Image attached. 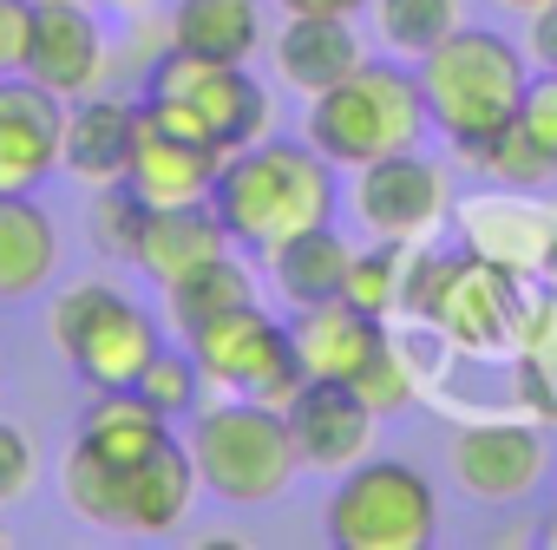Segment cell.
I'll use <instances>...</instances> for the list:
<instances>
[{
  "label": "cell",
  "mask_w": 557,
  "mask_h": 550,
  "mask_svg": "<svg viewBox=\"0 0 557 550\" xmlns=\"http://www.w3.org/2000/svg\"><path fill=\"white\" fill-rule=\"evenodd\" d=\"M190 354H197V367H203L210 387L249 393V400H275V407H283V400L309 380L289 322H275V315L256 309V302H243V309L203 322V328L190 335Z\"/></svg>",
  "instance_id": "8"
},
{
  "label": "cell",
  "mask_w": 557,
  "mask_h": 550,
  "mask_svg": "<svg viewBox=\"0 0 557 550\" xmlns=\"http://www.w3.org/2000/svg\"><path fill=\"white\" fill-rule=\"evenodd\" d=\"M27 491H34V439L0 420V511L21 504Z\"/></svg>",
  "instance_id": "33"
},
{
  "label": "cell",
  "mask_w": 557,
  "mask_h": 550,
  "mask_svg": "<svg viewBox=\"0 0 557 550\" xmlns=\"http://www.w3.org/2000/svg\"><path fill=\"white\" fill-rule=\"evenodd\" d=\"M289 335H296L302 367H309V374H322V380H355L374 354H387V348H394L387 315H368V309H355L348 296L315 302V309H296Z\"/></svg>",
  "instance_id": "18"
},
{
  "label": "cell",
  "mask_w": 557,
  "mask_h": 550,
  "mask_svg": "<svg viewBox=\"0 0 557 550\" xmlns=\"http://www.w3.org/2000/svg\"><path fill=\"white\" fill-rule=\"evenodd\" d=\"M283 413H289V433H296V459L309 472H348V465H361L368 446H374V426H381V413L348 380H322V374H309L283 400Z\"/></svg>",
  "instance_id": "12"
},
{
  "label": "cell",
  "mask_w": 557,
  "mask_h": 550,
  "mask_svg": "<svg viewBox=\"0 0 557 550\" xmlns=\"http://www.w3.org/2000/svg\"><path fill=\"white\" fill-rule=\"evenodd\" d=\"M505 14H537V8H550V0H498Z\"/></svg>",
  "instance_id": "38"
},
{
  "label": "cell",
  "mask_w": 557,
  "mask_h": 550,
  "mask_svg": "<svg viewBox=\"0 0 557 550\" xmlns=\"http://www.w3.org/2000/svg\"><path fill=\"white\" fill-rule=\"evenodd\" d=\"M531 60L537 66H557V0L531 14Z\"/></svg>",
  "instance_id": "36"
},
{
  "label": "cell",
  "mask_w": 557,
  "mask_h": 550,
  "mask_svg": "<svg viewBox=\"0 0 557 550\" xmlns=\"http://www.w3.org/2000/svg\"><path fill=\"white\" fill-rule=\"evenodd\" d=\"M197 491H203V478H197L190 446L164 439V446H151L138 465L119 472L112 524H106V530H125V537H171V530L190 517V498H197Z\"/></svg>",
  "instance_id": "14"
},
{
  "label": "cell",
  "mask_w": 557,
  "mask_h": 550,
  "mask_svg": "<svg viewBox=\"0 0 557 550\" xmlns=\"http://www.w3.org/2000/svg\"><path fill=\"white\" fill-rule=\"evenodd\" d=\"M66 99L34 73H0V197H27L60 171Z\"/></svg>",
  "instance_id": "10"
},
{
  "label": "cell",
  "mask_w": 557,
  "mask_h": 550,
  "mask_svg": "<svg viewBox=\"0 0 557 550\" xmlns=\"http://www.w3.org/2000/svg\"><path fill=\"white\" fill-rule=\"evenodd\" d=\"M440 537V498L407 459H361L329 498V543L342 550H426Z\"/></svg>",
  "instance_id": "7"
},
{
  "label": "cell",
  "mask_w": 557,
  "mask_h": 550,
  "mask_svg": "<svg viewBox=\"0 0 557 550\" xmlns=\"http://www.w3.org/2000/svg\"><path fill=\"white\" fill-rule=\"evenodd\" d=\"M531 73L524 53L505 34L485 27H453L433 53H420V92H426V118L440 138H453V151H479L492 132H505L518 118Z\"/></svg>",
  "instance_id": "2"
},
{
  "label": "cell",
  "mask_w": 557,
  "mask_h": 550,
  "mask_svg": "<svg viewBox=\"0 0 557 550\" xmlns=\"http://www.w3.org/2000/svg\"><path fill=\"white\" fill-rule=\"evenodd\" d=\"M335 203H342L335 164L315 145H283V138H256L230 151L210 184V210L243 249H269L296 229L335 223Z\"/></svg>",
  "instance_id": "1"
},
{
  "label": "cell",
  "mask_w": 557,
  "mask_h": 550,
  "mask_svg": "<svg viewBox=\"0 0 557 550\" xmlns=\"http://www.w3.org/2000/svg\"><path fill=\"white\" fill-rule=\"evenodd\" d=\"M453 478L479 504H518L544 478V433L518 420H479L453 439Z\"/></svg>",
  "instance_id": "13"
},
{
  "label": "cell",
  "mask_w": 557,
  "mask_h": 550,
  "mask_svg": "<svg viewBox=\"0 0 557 550\" xmlns=\"http://www.w3.org/2000/svg\"><path fill=\"white\" fill-rule=\"evenodd\" d=\"M283 14H335V21H355L368 0H275Z\"/></svg>",
  "instance_id": "37"
},
{
  "label": "cell",
  "mask_w": 557,
  "mask_h": 550,
  "mask_svg": "<svg viewBox=\"0 0 557 550\" xmlns=\"http://www.w3.org/2000/svg\"><path fill=\"white\" fill-rule=\"evenodd\" d=\"M60 268V229L27 197H0V302H27Z\"/></svg>",
  "instance_id": "22"
},
{
  "label": "cell",
  "mask_w": 557,
  "mask_h": 550,
  "mask_svg": "<svg viewBox=\"0 0 557 550\" xmlns=\"http://www.w3.org/2000/svg\"><path fill=\"white\" fill-rule=\"evenodd\" d=\"M426 322L466 348V354H505L518 348V328H524V302H518V283L511 268L466 249V255H446L440 268V289L426 302Z\"/></svg>",
  "instance_id": "9"
},
{
  "label": "cell",
  "mask_w": 557,
  "mask_h": 550,
  "mask_svg": "<svg viewBox=\"0 0 557 550\" xmlns=\"http://www.w3.org/2000/svg\"><path fill=\"white\" fill-rule=\"evenodd\" d=\"M138 393L164 413V420H177V413H190L197 407V393H203V367H197V354H151L145 361V374H138Z\"/></svg>",
  "instance_id": "30"
},
{
  "label": "cell",
  "mask_w": 557,
  "mask_h": 550,
  "mask_svg": "<svg viewBox=\"0 0 557 550\" xmlns=\"http://www.w3.org/2000/svg\"><path fill=\"white\" fill-rule=\"evenodd\" d=\"M145 112L158 125H171L177 138L190 145H210V151H243L256 138H269V92L249 79V66H230V60H197L184 47H171L158 66H151V86H145Z\"/></svg>",
  "instance_id": "5"
},
{
  "label": "cell",
  "mask_w": 557,
  "mask_h": 550,
  "mask_svg": "<svg viewBox=\"0 0 557 550\" xmlns=\"http://www.w3.org/2000/svg\"><path fill=\"white\" fill-rule=\"evenodd\" d=\"M216 171H223V151L177 138L171 125H158L138 105V138H132V158H125V184L151 210H164V203H203L210 184H216Z\"/></svg>",
  "instance_id": "16"
},
{
  "label": "cell",
  "mask_w": 557,
  "mask_h": 550,
  "mask_svg": "<svg viewBox=\"0 0 557 550\" xmlns=\"http://www.w3.org/2000/svg\"><path fill=\"white\" fill-rule=\"evenodd\" d=\"M190 459H197L203 491L223 498V504H269V498H283L289 478H296V465H302L289 413L275 407V400H249V393L197 407Z\"/></svg>",
  "instance_id": "4"
},
{
  "label": "cell",
  "mask_w": 557,
  "mask_h": 550,
  "mask_svg": "<svg viewBox=\"0 0 557 550\" xmlns=\"http://www.w3.org/2000/svg\"><path fill=\"white\" fill-rule=\"evenodd\" d=\"M145 210H151V203H145L125 177L99 184V210H92V236H99V249L132 262V242H138V229H145Z\"/></svg>",
  "instance_id": "31"
},
{
  "label": "cell",
  "mask_w": 557,
  "mask_h": 550,
  "mask_svg": "<svg viewBox=\"0 0 557 550\" xmlns=\"http://www.w3.org/2000/svg\"><path fill=\"white\" fill-rule=\"evenodd\" d=\"M0 543H8V530H0Z\"/></svg>",
  "instance_id": "41"
},
{
  "label": "cell",
  "mask_w": 557,
  "mask_h": 550,
  "mask_svg": "<svg viewBox=\"0 0 557 550\" xmlns=\"http://www.w3.org/2000/svg\"><path fill=\"white\" fill-rule=\"evenodd\" d=\"M27 40H34V0H0V73L27 66Z\"/></svg>",
  "instance_id": "35"
},
{
  "label": "cell",
  "mask_w": 557,
  "mask_h": 550,
  "mask_svg": "<svg viewBox=\"0 0 557 550\" xmlns=\"http://www.w3.org/2000/svg\"><path fill=\"white\" fill-rule=\"evenodd\" d=\"M466 164H479V171H485V177H498L505 190H544V184L557 177V158H550V151H544L518 118H511L505 132H492Z\"/></svg>",
  "instance_id": "28"
},
{
  "label": "cell",
  "mask_w": 557,
  "mask_h": 550,
  "mask_svg": "<svg viewBox=\"0 0 557 550\" xmlns=\"http://www.w3.org/2000/svg\"><path fill=\"white\" fill-rule=\"evenodd\" d=\"M223 255H230V229H223V216L210 210V197H203V203L145 210V229H138V242H132V262L151 275L158 289L184 283V275H197V268H210V262H223Z\"/></svg>",
  "instance_id": "17"
},
{
  "label": "cell",
  "mask_w": 557,
  "mask_h": 550,
  "mask_svg": "<svg viewBox=\"0 0 557 550\" xmlns=\"http://www.w3.org/2000/svg\"><path fill=\"white\" fill-rule=\"evenodd\" d=\"M355 216L387 242H426L446 216V177L420 151H394L355 171Z\"/></svg>",
  "instance_id": "11"
},
{
  "label": "cell",
  "mask_w": 557,
  "mask_h": 550,
  "mask_svg": "<svg viewBox=\"0 0 557 550\" xmlns=\"http://www.w3.org/2000/svg\"><path fill=\"white\" fill-rule=\"evenodd\" d=\"M171 47L249 66V53L262 47V14L256 0H171Z\"/></svg>",
  "instance_id": "24"
},
{
  "label": "cell",
  "mask_w": 557,
  "mask_h": 550,
  "mask_svg": "<svg viewBox=\"0 0 557 550\" xmlns=\"http://www.w3.org/2000/svg\"><path fill=\"white\" fill-rule=\"evenodd\" d=\"M171 439V420L138 393V387H99V400L86 407V420H79V446H92L99 459H112L119 472L125 465H138L151 446H164Z\"/></svg>",
  "instance_id": "23"
},
{
  "label": "cell",
  "mask_w": 557,
  "mask_h": 550,
  "mask_svg": "<svg viewBox=\"0 0 557 550\" xmlns=\"http://www.w3.org/2000/svg\"><path fill=\"white\" fill-rule=\"evenodd\" d=\"M518 125L557 158V66H544V73L524 86V99H518Z\"/></svg>",
  "instance_id": "34"
},
{
  "label": "cell",
  "mask_w": 557,
  "mask_h": 550,
  "mask_svg": "<svg viewBox=\"0 0 557 550\" xmlns=\"http://www.w3.org/2000/svg\"><path fill=\"white\" fill-rule=\"evenodd\" d=\"M407 249L413 242H387V236H374V249H355L342 296L355 309H368V315H394L400 309V283H407Z\"/></svg>",
  "instance_id": "29"
},
{
  "label": "cell",
  "mask_w": 557,
  "mask_h": 550,
  "mask_svg": "<svg viewBox=\"0 0 557 550\" xmlns=\"http://www.w3.org/2000/svg\"><path fill=\"white\" fill-rule=\"evenodd\" d=\"M275 73H283V86H296L302 99L342 86L368 53L355 40V21H335V14H289V27L275 34Z\"/></svg>",
  "instance_id": "19"
},
{
  "label": "cell",
  "mask_w": 557,
  "mask_h": 550,
  "mask_svg": "<svg viewBox=\"0 0 557 550\" xmlns=\"http://www.w3.org/2000/svg\"><path fill=\"white\" fill-rule=\"evenodd\" d=\"M348 387H355L381 420H387V413H400V407L413 400V367H407V354H400V348H387V354H374Z\"/></svg>",
  "instance_id": "32"
},
{
  "label": "cell",
  "mask_w": 557,
  "mask_h": 550,
  "mask_svg": "<svg viewBox=\"0 0 557 550\" xmlns=\"http://www.w3.org/2000/svg\"><path fill=\"white\" fill-rule=\"evenodd\" d=\"M112 8H125V14H138V8H145V0H112Z\"/></svg>",
  "instance_id": "39"
},
{
  "label": "cell",
  "mask_w": 557,
  "mask_h": 550,
  "mask_svg": "<svg viewBox=\"0 0 557 550\" xmlns=\"http://www.w3.org/2000/svg\"><path fill=\"white\" fill-rule=\"evenodd\" d=\"M550 543H557V524H550Z\"/></svg>",
  "instance_id": "40"
},
{
  "label": "cell",
  "mask_w": 557,
  "mask_h": 550,
  "mask_svg": "<svg viewBox=\"0 0 557 550\" xmlns=\"http://www.w3.org/2000/svg\"><path fill=\"white\" fill-rule=\"evenodd\" d=\"M243 302H256V296H249V275H243V262H230V255L164 289V315H171V328H177L184 341H190L203 322H216V315H230V309H243Z\"/></svg>",
  "instance_id": "25"
},
{
  "label": "cell",
  "mask_w": 557,
  "mask_h": 550,
  "mask_svg": "<svg viewBox=\"0 0 557 550\" xmlns=\"http://www.w3.org/2000/svg\"><path fill=\"white\" fill-rule=\"evenodd\" d=\"M47 335L66 354V367L99 393V387H138L145 361L158 354V328L151 315L112 289V283H73L53 296L47 309Z\"/></svg>",
  "instance_id": "6"
},
{
  "label": "cell",
  "mask_w": 557,
  "mask_h": 550,
  "mask_svg": "<svg viewBox=\"0 0 557 550\" xmlns=\"http://www.w3.org/2000/svg\"><path fill=\"white\" fill-rule=\"evenodd\" d=\"M368 8H374L381 47L394 60H420L459 27V0H368Z\"/></svg>",
  "instance_id": "27"
},
{
  "label": "cell",
  "mask_w": 557,
  "mask_h": 550,
  "mask_svg": "<svg viewBox=\"0 0 557 550\" xmlns=\"http://www.w3.org/2000/svg\"><path fill=\"white\" fill-rule=\"evenodd\" d=\"M269 283L289 309H315V302H335L348 289V262L355 249L335 236V223H315V229H296L283 242H269Z\"/></svg>",
  "instance_id": "21"
},
{
  "label": "cell",
  "mask_w": 557,
  "mask_h": 550,
  "mask_svg": "<svg viewBox=\"0 0 557 550\" xmlns=\"http://www.w3.org/2000/svg\"><path fill=\"white\" fill-rule=\"evenodd\" d=\"M426 125L433 118H426L420 73H407L400 60H361L342 86L315 92L309 105V145L335 171H361L394 151H420Z\"/></svg>",
  "instance_id": "3"
},
{
  "label": "cell",
  "mask_w": 557,
  "mask_h": 550,
  "mask_svg": "<svg viewBox=\"0 0 557 550\" xmlns=\"http://www.w3.org/2000/svg\"><path fill=\"white\" fill-rule=\"evenodd\" d=\"M518 393L537 420H557V289L524 309L518 328Z\"/></svg>",
  "instance_id": "26"
},
{
  "label": "cell",
  "mask_w": 557,
  "mask_h": 550,
  "mask_svg": "<svg viewBox=\"0 0 557 550\" xmlns=\"http://www.w3.org/2000/svg\"><path fill=\"white\" fill-rule=\"evenodd\" d=\"M132 138H138V105L86 92V99H73V105H66L60 171H73L79 184H112V177H125Z\"/></svg>",
  "instance_id": "20"
},
{
  "label": "cell",
  "mask_w": 557,
  "mask_h": 550,
  "mask_svg": "<svg viewBox=\"0 0 557 550\" xmlns=\"http://www.w3.org/2000/svg\"><path fill=\"white\" fill-rule=\"evenodd\" d=\"M47 92H60L66 105L99 92L106 79V34L79 0H34V40H27V66Z\"/></svg>",
  "instance_id": "15"
}]
</instances>
